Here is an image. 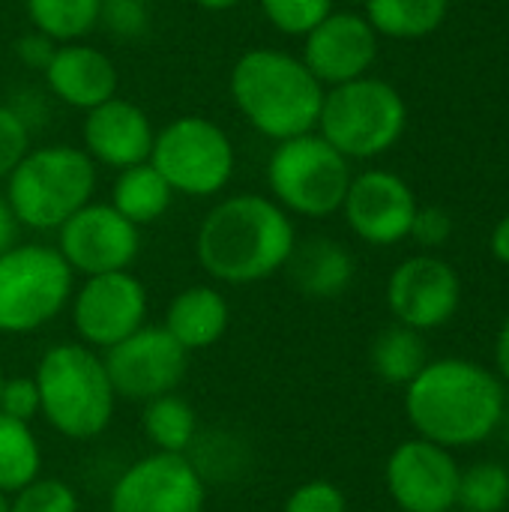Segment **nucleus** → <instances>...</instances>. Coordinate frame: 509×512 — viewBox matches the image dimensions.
Segmentation results:
<instances>
[{"mask_svg":"<svg viewBox=\"0 0 509 512\" xmlns=\"http://www.w3.org/2000/svg\"><path fill=\"white\" fill-rule=\"evenodd\" d=\"M405 414L417 438L447 450H465L483 444L504 426V381L474 360H429L405 387Z\"/></svg>","mask_w":509,"mask_h":512,"instance_id":"1","label":"nucleus"},{"mask_svg":"<svg viewBox=\"0 0 509 512\" xmlns=\"http://www.w3.org/2000/svg\"><path fill=\"white\" fill-rule=\"evenodd\" d=\"M297 243L294 219L273 198L243 192L219 201L201 222L195 255L222 285H255L285 270Z\"/></svg>","mask_w":509,"mask_h":512,"instance_id":"2","label":"nucleus"},{"mask_svg":"<svg viewBox=\"0 0 509 512\" xmlns=\"http://www.w3.org/2000/svg\"><path fill=\"white\" fill-rule=\"evenodd\" d=\"M228 90L255 132L285 141L315 132L327 87L300 57L282 48H249L231 66Z\"/></svg>","mask_w":509,"mask_h":512,"instance_id":"3","label":"nucleus"},{"mask_svg":"<svg viewBox=\"0 0 509 512\" xmlns=\"http://www.w3.org/2000/svg\"><path fill=\"white\" fill-rule=\"evenodd\" d=\"M39 414L48 426L72 441H90L102 435L117 408L102 354L84 342L51 345L36 366Z\"/></svg>","mask_w":509,"mask_h":512,"instance_id":"4","label":"nucleus"},{"mask_svg":"<svg viewBox=\"0 0 509 512\" xmlns=\"http://www.w3.org/2000/svg\"><path fill=\"white\" fill-rule=\"evenodd\" d=\"M96 162L84 147H30L6 177V201L21 228L57 231L72 213L93 201Z\"/></svg>","mask_w":509,"mask_h":512,"instance_id":"5","label":"nucleus"},{"mask_svg":"<svg viewBox=\"0 0 509 512\" xmlns=\"http://www.w3.org/2000/svg\"><path fill=\"white\" fill-rule=\"evenodd\" d=\"M408 126L402 93L384 78H354L324 90L315 132L345 159H378L390 153Z\"/></svg>","mask_w":509,"mask_h":512,"instance_id":"6","label":"nucleus"},{"mask_svg":"<svg viewBox=\"0 0 509 512\" xmlns=\"http://www.w3.org/2000/svg\"><path fill=\"white\" fill-rule=\"evenodd\" d=\"M351 177V159H345L318 132L276 141L267 162L273 201L285 213L303 219H327L339 213Z\"/></svg>","mask_w":509,"mask_h":512,"instance_id":"7","label":"nucleus"},{"mask_svg":"<svg viewBox=\"0 0 509 512\" xmlns=\"http://www.w3.org/2000/svg\"><path fill=\"white\" fill-rule=\"evenodd\" d=\"M75 273L45 243H15L0 255V333L24 336L51 324L72 300Z\"/></svg>","mask_w":509,"mask_h":512,"instance_id":"8","label":"nucleus"},{"mask_svg":"<svg viewBox=\"0 0 509 512\" xmlns=\"http://www.w3.org/2000/svg\"><path fill=\"white\" fill-rule=\"evenodd\" d=\"M150 165L168 180L174 195L213 198L231 183L237 153L219 123L186 114L156 132Z\"/></svg>","mask_w":509,"mask_h":512,"instance_id":"9","label":"nucleus"},{"mask_svg":"<svg viewBox=\"0 0 509 512\" xmlns=\"http://www.w3.org/2000/svg\"><path fill=\"white\" fill-rule=\"evenodd\" d=\"M102 363L117 399L144 405L150 399L177 393L186 378L189 351L165 327L144 324L114 348L102 351Z\"/></svg>","mask_w":509,"mask_h":512,"instance_id":"10","label":"nucleus"},{"mask_svg":"<svg viewBox=\"0 0 509 512\" xmlns=\"http://www.w3.org/2000/svg\"><path fill=\"white\" fill-rule=\"evenodd\" d=\"M204 477L186 453H162L132 462L108 495V512H204Z\"/></svg>","mask_w":509,"mask_h":512,"instance_id":"11","label":"nucleus"},{"mask_svg":"<svg viewBox=\"0 0 509 512\" xmlns=\"http://www.w3.org/2000/svg\"><path fill=\"white\" fill-rule=\"evenodd\" d=\"M69 303L75 333L93 351H108L147 324V288L129 270L84 276Z\"/></svg>","mask_w":509,"mask_h":512,"instance_id":"12","label":"nucleus"},{"mask_svg":"<svg viewBox=\"0 0 509 512\" xmlns=\"http://www.w3.org/2000/svg\"><path fill=\"white\" fill-rule=\"evenodd\" d=\"M57 252L72 273H117L135 264L141 252V231L111 204L90 201L57 228Z\"/></svg>","mask_w":509,"mask_h":512,"instance_id":"13","label":"nucleus"},{"mask_svg":"<svg viewBox=\"0 0 509 512\" xmlns=\"http://www.w3.org/2000/svg\"><path fill=\"white\" fill-rule=\"evenodd\" d=\"M462 279L438 255H411L387 279V306L396 324L411 330H438L459 312Z\"/></svg>","mask_w":509,"mask_h":512,"instance_id":"14","label":"nucleus"},{"mask_svg":"<svg viewBox=\"0 0 509 512\" xmlns=\"http://www.w3.org/2000/svg\"><path fill=\"white\" fill-rule=\"evenodd\" d=\"M459 462L453 450L426 438L402 441L384 468V483L402 512H450L459 492Z\"/></svg>","mask_w":509,"mask_h":512,"instance_id":"15","label":"nucleus"},{"mask_svg":"<svg viewBox=\"0 0 509 512\" xmlns=\"http://www.w3.org/2000/svg\"><path fill=\"white\" fill-rule=\"evenodd\" d=\"M417 207L414 189L387 168L354 174L342 201L348 228L369 246H396L408 240Z\"/></svg>","mask_w":509,"mask_h":512,"instance_id":"16","label":"nucleus"},{"mask_svg":"<svg viewBox=\"0 0 509 512\" xmlns=\"http://www.w3.org/2000/svg\"><path fill=\"white\" fill-rule=\"evenodd\" d=\"M378 39L381 36L363 12L333 9L303 36L300 60L324 87L348 84L354 78L369 75L378 60Z\"/></svg>","mask_w":509,"mask_h":512,"instance_id":"17","label":"nucleus"},{"mask_svg":"<svg viewBox=\"0 0 509 512\" xmlns=\"http://www.w3.org/2000/svg\"><path fill=\"white\" fill-rule=\"evenodd\" d=\"M84 114H87L81 126L84 153L96 165H108L120 171L150 159L156 129L144 108L114 96Z\"/></svg>","mask_w":509,"mask_h":512,"instance_id":"18","label":"nucleus"},{"mask_svg":"<svg viewBox=\"0 0 509 512\" xmlns=\"http://www.w3.org/2000/svg\"><path fill=\"white\" fill-rule=\"evenodd\" d=\"M48 93L78 111H90L117 96V66L114 60L84 42H63L57 45L51 63L42 69Z\"/></svg>","mask_w":509,"mask_h":512,"instance_id":"19","label":"nucleus"},{"mask_svg":"<svg viewBox=\"0 0 509 512\" xmlns=\"http://www.w3.org/2000/svg\"><path fill=\"white\" fill-rule=\"evenodd\" d=\"M291 285L309 300H336L342 297L357 273L354 255L333 237H306L297 240L285 264Z\"/></svg>","mask_w":509,"mask_h":512,"instance_id":"20","label":"nucleus"},{"mask_svg":"<svg viewBox=\"0 0 509 512\" xmlns=\"http://www.w3.org/2000/svg\"><path fill=\"white\" fill-rule=\"evenodd\" d=\"M231 324L228 300L213 285L183 288L165 309V330L192 354L216 345Z\"/></svg>","mask_w":509,"mask_h":512,"instance_id":"21","label":"nucleus"},{"mask_svg":"<svg viewBox=\"0 0 509 512\" xmlns=\"http://www.w3.org/2000/svg\"><path fill=\"white\" fill-rule=\"evenodd\" d=\"M174 201V189L168 186V180L147 162L120 168L111 186V207L126 216L132 225H150L156 219H162L168 213Z\"/></svg>","mask_w":509,"mask_h":512,"instance_id":"22","label":"nucleus"},{"mask_svg":"<svg viewBox=\"0 0 509 512\" xmlns=\"http://www.w3.org/2000/svg\"><path fill=\"white\" fill-rule=\"evenodd\" d=\"M363 15L378 36L423 39L450 15V0H363Z\"/></svg>","mask_w":509,"mask_h":512,"instance_id":"23","label":"nucleus"},{"mask_svg":"<svg viewBox=\"0 0 509 512\" xmlns=\"http://www.w3.org/2000/svg\"><path fill=\"white\" fill-rule=\"evenodd\" d=\"M429 363V348L420 330L393 324L381 330L372 342V369L381 381L408 387Z\"/></svg>","mask_w":509,"mask_h":512,"instance_id":"24","label":"nucleus"},{"mask_svg":"<svg viewBox=\"0 0 509 512\" xmlns=\"http://www.w3.org/2000/svg\"><path fill=\"white\" fill-rule=\"evenodd\" d=\"M42 471V447L30 423L0 414V492L9 498Z\"/></svg>","mask_w":509,"mask_h":512,"instance_id":"25","label":"nucleus"},{"mask_svg":"<svg viewBox=\"0 0 509 512\" xmlns=\"http://www.w3.org/2000/svg\"><path fill=\"white\" fill-rule=\"evenodd\" d=\"M141 426H144V435L150 438V444L162 453H186L198 435L195 408L186 399H180L177 393L144 402Z\"/></svg>","mask_w":509,"mask_h":512,"instance_id":"26","label":"nucleus"},{"mask_svg":"<svg viewBox=\"0 0 509 512\" xmlns=\"http://www.w3.org/2000/svg\"><path fill=\"white\" fill-rule=\"evenodd\" d=\"M24 6L33 30L63 45L96 30L102 0H24Z\"/></svg>","mask_w":509,"mask_h":512,"instance_id":"27","label":"nucleus"},{"mask_svg":"<svg viewBox=\"0 0 509 512\" xmlns=\"http://www.w3.org/2000/svg\"><path fill=\"white\" fill-rule=\"evenodd\" d=\"M456 507L465 512H504L509 507V468L477 462L459 474Z\"/></svg>","mask_w":509,"mask_h":512,"instance_id":"28","label":"nucleus"},{"mask_svg":"<svg viewBox=\"0 0 509 512\" xmlns=\"http://www.w3.org/2000/svg\"><path fill=\"white\" fill-rule=\"evenodd\" d=\"M9 512H78V495L66 480L39 474L9 495Z\"/></svg>","mask_w":509,"mask_h":512,"instance_id":"29","label":"nucleus"},{"mask_svg":"<svg viewBox=\"0 0 509 512\" xmlns=\"http://www.w3.org/2000/svg\"><path fill=\"white\" fill-rule=\"evenodd\" d=\"M336 0H258L264 18L285 36H306L333 12Z\"/></svg>","mask_w":509,"mask_h":512,"instance_id":"30","label":"nucleus"},{"mask_svg":"<svg viewBox=\"0 0 509 512\" xmlns=\"http://www.w3.org/2000/svg\"><path fill=\"white\" fill-rule=\"evenodd\" d=\"M99 24L117 39H138L150 27V3L147 0H102Z\"/></svg>","mask_w":509,"mask_h":512,"instance_id":"31","label":"nucleus"},{"mask_svg":"<svg viewBox=\"0 0 509 512\" xmlns=\"http://www.w3.org/2000/svg\"><path fill=\"white\" fill-rule=\"evenodd\" d=\"M282 512H348L345 492L330 480L300 483L282 504Z\"/></svg>","mask_w":509,"mask_h":512,"instance_id":"32","label":"nucleus"},{"mask_svg":"<svg viewBox=\"0 0 509 512\" xmlns=\"http://www.w3.org/2000/svg\"><path fill=\"white\" fill-rule=\"evenodd\" d=\"M30 150V126L15 114L12 105H0V180L12 174V168Z\"/></svg>","mask_w":509,"mask_h":512,"instance_id":"33","label":"nucleus"},{"mask_svg":"<svg viewBox=\"0 0 509 512\" xmlns=\"http://www.w3.org/2000/svg\"><path fill=\"white\" fill-rule=\"evenodd\" d=\"M0 414L30 423L33 417H39V387L36 378L30 375H15V378H3L0 387Z\"/></svg>","mask_w":509,"mask_h":512,"instance_id":"34","label":"nucleus"},{"mask_svg":"<svg viewBox=\"0 0 509 512\" xmlns=\"http://www.w3.org/2000/svg\"><path fill=\"white\" fill-rule=\"evenodd\" d=\"M408 237L423 249H441L453 237V219L444 207H417Z\"/></svg>","mask_w":509,"mask_h":512,"instance_id":"35","label":"nucleus"},{"mask_svg":"<svg viewBox=\"0 0 509 512\" xmlns=\"http://www.w3.org/2000/svg\"><path fill=\"white\" fill-rule=\"evenodd\" d=\"M54 51H57V42L48 39V36L39 33V30L24 33V36L15 39V57H18V63L27 66V69H36V72H42V69L51 63Z\"/></svg>","mask_w":509,"mask_h":512,"instance_id":"36","label":"nucleus"},{"mask_svg":"<svg viewBox=\"0 0 509 512\" xmlns=\"http://www.w3.org/2000/svg\"><path fill=\"white\" fill-rule=\"evenodd\" d=\"M18 231H21V225H18V219H15V213H12L6 195L0 192V255L9 252V249L18 243Z\"/></svg>","mask_w":509,"mask_h":512,"instance_id":"37","label":"nucleus"},{"mask_svg":"<svg viewBox=\"0 0 509 512\" xmlns=\"http://www.w3.org/2000/svg\"><path fill=\"white\" fill-rule=\"evenodd\" d=\"M489 249H492V255H495L504 267H509V213L507 216H501L498 225L492 228Z\"/></svg>","mask_w":509,"mask_h":512,"instance_id":"38","label":"nucleus"},{"mask_svg":"<svg viewBox=\"0 0 509 512\" xmlns=\"http://www.w3.org/2000/svg\"><path fill=\"white\" fill-rule=\"evenodd\" d=\"M495 366H498V378L509 384V315L504 318L498 339H495Z\"/></svg>","mask_w":509,"mask_h":512,"instance_id":"39","label":"nucleus"},{"mask_svg":"<svg viewBox=\"0 0 509 512\" xmlns=\"http://www.w3.org/2000/svg\"><path fill=\"white\" fill-rule=\"evenodd\" d=\"M201 9H207V12H228V9H234V6H240L243 0H195Z\"/></svg>","mask_w":509,"mask_h":512,"instance_id":"40","label":"nucleus"},{"mask_svg":"<svg viewBox=\"0 0 509 512\" xmlns=\"http://www.w3.org/2000/svg\"><path fill=\"white\" fill-rule=\"evenodd\" d=\"M0 512H9V498L3 492H0Z\"/></svg>","mask_w":509,"mask_h":512,"instance_id":"41","label":"nucleus"},{"mask_svg":"<svg viewBox=\"0 0 509 512\" xmlns=\"http://www.w3.org/2000/svg\"><path fill=\"white\" fill-rule=\"evenodd\" d=\"M3 378H6V375H3V366H0V387H3Z\"/></svg>","mask_w":509,"mask_h":512,"instance_id":"42","label":"nucleus"},{"mask_svg":"<svg viewBox=\"0 0 509 512\" xmlns=\"http://www.w3.org/2000/svg\"><path fill=\"white\" fill-rule=\"evenodd\" d=\"M348 3H363V0H348Z\"/></svg>","mask_w":509,"mask_h":512,"instance_id":"43","label":"nucleus"}]
</instances>
